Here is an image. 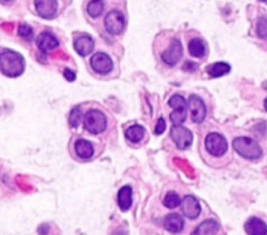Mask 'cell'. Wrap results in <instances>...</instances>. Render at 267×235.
I'll use <instances>...</instances> for the list:
<instances>
[{
    "mask_svg": "<svg viewBox=\"0 0 267 235\" xmlns=\"http://www.w3.org/2000/svg\"><path fill=\"white\" fill-rule=\"evenodd\" d=\"M92 49H94V41L88 34L80 35L79 38L75 39V50L81 56L89 55Z\"/></svg>",
    "mask_w": 267,
    "mask_h": 235,
    "instance_id": "5bb4252c",
    "label": "cell"
},
{
    "mask_svg": "<svg viewBox=\"0 0 267 235\" xmlns=\"http://www.w3.org/2000/svg\"><path fill=\"white\" fill-rule=\"evenodd\" d=\"M265 109L267 110V98H266V101H265Z\"/></svg>",
    "mask_w": 267,
    "mask_h": 235,
    "instance_id": "d6a6232c",
    "label": "cell"
},
{
    "mask_svg": "<svg viewBox=\"0 0 267 235\" xmlns=\"http://www.w3.org/2000/svg\"><path fill=\"white\" fill-rule=\"evenodd\" d=\"M189 108L192 111V119L194 123H201L206 118V106L203 101L197 96L189 98Z\"/></svg>",
    "mask_w": 267,
    "mask_h": 235,
    "instance_id": "30bf717a",
    "label": "cell"
},
{
    "mask_svg": "<svg viewBox=\"0 0 267 235\" xmlns=\"http://www.w3.org/2000/svg\"><path fill=\"white\" fill-rule=\"evenodd\" d=\"M163 225L167 232L172 233V234H178L184 229V218L178 213H171L165 218Z\"/></svg>",
    "mask_w": 267,
    "mask_h": 235,
    "instance_id": "4fadbf2b",
    "label": "cell"
},
{
    "mask_svg": "<svg viewBox=\"0 0 267 235\" xmlns=\"http://www.w3.org/2000/svg\"><path fill=\"white\" fill-rule=\"evenodd\" d=\"M170 119L175 125H180L186 119V110H175L174 113H171Z\"/></svg>",
    "mask_w": 267,
    "mask_h": 235,
    "instance_id": "d4e9b609",
    "label": "cell"
},
{
    "mask_svg": "<svg viewBox=\"0 0 267 235\" xmlns=\"http://www.w3.org/2000/svg\"><path fill=\"white\" fill-rule=\"evenodd\" d=\"M218 230H219V224L215 220H206L195 229L192 235H215Z\"/></svg>",
    "mask_w": 267,
    "mask_h": 235,
    "instance_id": "e0dca14e",
    "label": "cell"
},
{
    "mask_svg": "<svg viewBox=\"0 0 267 235\" xmlns=\"http://www.w3.org/2000/svg\"><path fill=\"white\" fill-rule=\"evenodd\" d=\"M0 69L8 77H17L25 69V60L21 54L12 50H4L0 54Z\"/></svg>",
    "mask_w": 267,
    "mask_h": 235,
    "instance_id": "6da1fadb",
    "label": "cell"
},
{
    "mask_svg": "<svg viewBox=\"0 0 267 235\" xmlns=\"http://www.w3.org/2000/svg\"><path fill=\"white\" fill-rule=\"evenodd\" d=\"M257 34L260 38L267 37V17H261L257 24Z\"/></svg>",
    "mask_w": 267,
    "mask_h": 235,
    "instance_id": "83f0119b",
    "label": "cell"
},
{
    "mask_svg": "<svg viewBox=\"0 0 267 235\" xmlns=\"http://www.w3.org/2000/svg\"><path fill=\"white\" fill-rule=\"evenodd\" d=\"M168 105L172 109H175V110H186V101L181 96H178V94L172 96L171 100L168 101Z\"/></svg>",
    "mask_w": 267,
    "mask_h": 235,
    "instance_id": "cb8c5ba5",
    "label": "cell"
},
{
    "mask_svg": "<svg viewBox=\"0 0 267 235\" xmlns=\"http://www.w3.org/2000/svg\"><path fill=\"white\" fill-rule=\"evenodd\" d=\"M231 71L230 64H227L224 62H219V63H214L211 66L207 67V75L212 79H216V77H222L224 75Z\"/></svg>",
    "mask_w": 267,
    "mask_h": 235,
    "instance_id": "d6986e66",
    "label": "cell"
},
{
    "mask_svg": "<svg viewBox=\"0 0 267 235\" xmlns=\"http://www.w3.org/2000/svg\"><path fill=\"white\" fill-rule=\"evenodd\" d=\"M117 203H119V207L121 211H129V208L132 207V188H130L129 186H124L123 188L119 191Z\"/></svg>",
    "mask_w": 267,
    "mask_h": 235,
    "instance_id": "ac0fdd59",
    "label": "cell"
},
{
    "mask_svg": "<svg viewBox=\"0 0 267 235\" xmlns=\"http://www.w3.org/2000/svg\"><path fill=\"white\" fill-rule=\"evenodd\" d=\"M233 149L247 159H257L262 156V149L257 141L249 137H237L233 140Z\"/></svg>",
    "mask_w": 267,
    "mask_h": 235,
    "instance_id": "7a4b0ae2",
    "label": "cell"
},
{
    "mask_svg": "<svg viewBox=\"0 0 267 235\" xmlns=\"http://www.w3.org/2000/svg\"><path fill=\"white\" fill-rule=\"evenodd\" d=\"M104 9V4H103L102 0H91L88 5V13L91 16V17H98L100 16Z\"/></svg>",
    "mask_w": 267,
    "mask_h": 235,
    "instance_id": "7402d4cb",
    "label": "cell"
},
{
    "mask_svg": "<svg viewBox=\"0 0 267 235\" xmlns=\"http://www.w3.org/2000/svg\"><path fill=\"white\" fill-rule=\"evenodd\" d=\"M64 77L67 80H68V81H75L76 75H75V72H72V71H71V69H65V71H64Z\"/></svg>",
    "mask_w": 267,
    "mask_h": 235,
    "instance_id": "f546056e",
    "label": "cell"
},
{
    "mask_svg": "<svg viewBox=\"0 0 267 235\" xmlns=\"http://www.w3.org/2000/svg\"><path fill=\"white\" fill-rule=\"evenodd\" d=\"M188 49L192 56H194V58H202L206 54V43L202 39L194 38L189 42Z\"/></svg>",
    "mask_w": 267,
    "mask_h": 235,
    "instance_id": "ffe728a7",
    "label": "cell"
},
{
    "mask_svg": "<svg viewBox=\"0 0 267 235\" xmlns=\"http://www.w3.org/2000/svg\"><path fill=\"white\" fill-rule=\"evenodd\" d=\"M84 125H85L86 131L92 133V135L100 133V132L106 129V117H104L102 111L90 110L86 113L85 119H84Z\"/></svg>",
    "mask_w": 267,
    "mask_h": 235,
    "instance_id": "3957f363",
    "label": "cell"
},
{
    "mask_svg": "<svg viewBox=\"0 0 267 235\" xmlns=\"http://www.w3.org/2000/svg\"><path fill=\"white\" fill-rule=\"evenodd\" d=\"M90 64H91V68L95 71L96 73H100V75H106V73L111 72L113 68L112 59L107 54H103V52H96L91 56V60H90Z\"/></svg>",
    "mask_w": 267,
    "mask_h": 235,
    "instance_id": "52a82bcc",
    "label": "cell"
},
{
    "mask_svg": "<svg viewBox=\"0 0 267 235\" xmlns=\"http://www.w3.org/2000/svg\"><path fill=\"white\" fill-rule=\"evenodd\" d=\"M166 129V121L163 118H159V120H158L157 123V127H155V133L157 135H161V133H163V131Z\"/></svg>",
    "mask_w": 267,
    "mask_h": 235,
    "instance_id": "f1b7e54d",
    "label": "cell"
},
{
    "mask_svg": "<svg viewBox=\"0 0 267 235\" xmlns=\"http://www.w3.org/2000/svg\"><path fill=\"white\" fill-rule=\"evenodd\" d=\"M163 203H165V207H167L168 209H175L176 207L180 205L181 201H180V197H178V195L176 192H168L166 195Z\"/></svg>",
    "mask_w": 267,
    "mask_h": 235,
    "instance_id": "603a6c76",
    "label": "cell"
},
{
    "mask_svg": "<svg viewBox=\"0 0 267 235\" xmlns=\"http://www.w3.org/2000/svg\"><path fill=\"white\" fill-rule=\"evenodd\" d=\"M18 35L25 41H31L33 38V29L26 24H22L18 26Z\"/></svg>",
    "mask_w": 267,
    "mask_h": 235,
    "instance_id": "4316f807",
    "label": "cell"
},
{
    "mask_svg": "<svg viewBox=\"0 0 267 235\" xmlns=\"http://www.w3.org/2000/svg\"><path fill=\"white\" fill-rule=\"evenodd\" d=\"M75 152L77 153V156L83 159H90L94 154V148H92L91 142L84 138H79L75 142Z\"/></svg>",
    "mask_w": 267,
    "mask_h": 235,
    "instance_id": "2e32d148",
    "label": "cell"
},
{
    "mask_svg": "<svg viewBox=\"0 0 267 235\" xmlns=\"http://www.w3.org/2000/svg\"><path fill=\"white\" fill-rule=\"evenodd\" d=\"M124 25H125L124 14L120 10H111L104 18V26L110 34H120L123 31Z\"/></svg>",
    "mask_w": 267,
    "mask_h": 235,
    "instance_id": "5b68a950",
    "label": "cell"
},
{
    "mask_svg": "<svg viewBox=\"0 0 267 235\" xmlns=\"http://www.w3.org/2000/svg\"><path fill=\"white\" fill-rule=\"evenodd\" d=\"M205 146L207 149V152L214 157L224 156L227 150H228L227 140L220 133H216V132H211V133L206 136Z\"/></svg>",
    "mask_w": 267,
    "mask_h": 235,
    "instance_id": "277c9868",
    "label": "cell"
},
{
    "mask_svg": "<svg viewBox=\"0 0 267 235\" xmlns=\"http://www.w3.org/2000/svg\"><path fill=\"white\" fill-rule=\"evenodd\" d=\"M171 137L175 141L176 146L178 149H186L192 145L193 135L188 128H184L181 125H174L171 129Z\"/></svg>",
    "mask_w": 267,
    "mask_h": 235,
    "instance_id": "8992f818",
    "label": "cell"
},
{
    "mask_svg": "<svg viewBox=\"0 0 267 235\" xmlns=\"http://www.w3.org/2000/svg\"><path fill=\"white\" fill-rule=\"evenodd\" d=\"M184 69H186V71H194V69H197V66H195L194 63L186 62L184 64Z\"/></svg>",
    "mask_w": 267,
    "mask_h": 235,
    "instance_id": "4dcf8cb0",
    "label": "cell"
},
{
    "mask_svg": "<svg viewBox=\"0 0 267 235\" xmlns=\"http://www.w3.org/2000/svg\"><path fill=\"white\" fill-rule=\"evenodd\" d=\"M181 207L185 217L190 218V220L197 218L199 216V213H201V205H199L198 200L194 196H192V195H188V196H185L182 199Z\"/></svg>",
    "mask_w": 267,
    "mask_h": 235,
    "instance_id": "9c48e42d",
    "label": "cell"
},
{
    "mask_svg": "<svg viewBox=\"0 0 267 235\" xmlns=\"http://www.w3.org/2000/svg\"><path fill=\"white\" fill-rule=\"evenodd\" d=\"M261 1H264V3H267V0H261Z\"/></svg>",
    "mask_w": 267,
    "mask_h": 235,
    "instance_id": "836d02e7",
    "label": "cell"
},
{
    "mask_svg": "<svg viewBox=\"0 0 267 235\" xmlns=\"http://www.w3.org/2000/svg\"><path fill=\"white\" fill-rule=\"evenodd\" d=\"M182 56V45L178 39H172L171 45L162 54V60L167 64V66H175L176 63L180 60Z\"/></svg>",
    "mask_w": 267,
    "mask_h": 235,
    "instance_id": "ba28073f",
    "label": "cell"
},
{
    "mask_svg": "<svg viewBox=\"0 0 267 235\" xmlns=\"http://www.w3.org/2000/svg\"><path fill=\"white\" fill-rule=\"evenodd\" d=\"M38 49L42 52H50L59 46V41L55 35L51 34L50 31H43L37 39Z\"/></svg>",
    "mask_w": 267,
    "mask_h": 235,
    "instance_id": "7c38bea8",
    "label": "cell"
},
{
    "mask_svg": "<svg viewBox=\"0 0 267 235\" xmlns=\"http://www.w3.org/2000/svg\"><path fill=\"white\" fill-rule=\"evenodd\" d=\"M245 230L249 235H267V226L261 218L252 217L245 224Z\"/></svg>",
    "mask_w": 267,
    "mask_h": 235,
    "instance_id": "9a60e30c",
    "label": "cell"
},
{
    "mask_svg": "<svg viewBox=\"0 0 267 235\" xmlns=\"http://www.w3.org/2000/svg\"><path fill=\"white\" fill-rule=\"evenodd\" d=\"M35 8L39 16L43 18H51L56 13L58 1L56 0H35Z\"/></svg>",
    "mask_w": 267,
    "mask_h": 235,
    "instance_id": "8fae6325",
    "label": "cell"
},
{
    "mask_svg": "<svg viewBox=\"0 0 267 235\" xmlns=\"http://www.w3.org/2000/svg\"><path fill=\"white\" fill-rule=\"evenodd\" d=\"M144 136H145V128L141 127V125L138 124L132 125V127H129L127 131H125V137H127L129 141L138 142L144 138Z\"/></svg>",
    "mask_w": 267,
    "mask_h": 235,
    "instance_id": "44dd1931",
    "label": "cell"
},
{
    "mask_svg": "<svg viewBox=\"0 0 267 235\" xmlns=\"http://www.w3.org/2000/svg\"><path fill=\"white\" fill-rule=\"evenodd\" d=\"M0 1H3V3H10V1H13V0H0Z\"/></svg>",
    "mask_w": 267,
    "mask_h": 235,
    "instance_id": "1f68e13d",
    "label": "cell"
},
{
    "mask_svg": "<svg viewBox=\"0 0 267 235\" xmlns=\"http://www.w3.org/2000/svg\"><path fill=\"white\" fill-rule=\"evenodd\" d=\"M80 121H81V110L80 108H75L69 115V124L72 128H77L80 125Z\"/></svg>",
    "mask_w": 267,
    "mask_h": 235,
    "instance_id": "484cf974",
    "label": "cell"
}]
</instances>
